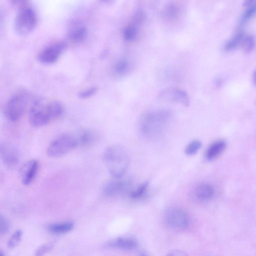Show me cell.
<instances>
[{
  "mask_svg": "<svg viewBox=\"0 0 256 256\" xmlns=\"http://www.w3.org/2000/svg\"><path fill=\"white\" fill-rule=\"evenodd\" d=\"M172 120V114L169 110H162L148 112L140 120V130L148 138L158 136L168 128Z\"/></svg>",
  "mask_w": 256,
  "mask_h": 256,
  "instance_id": "6da1fadb",
  "label": "cell"
},
{
  "mask_svg": "<svg viewBox=\"0 0 256 256\" xmlns=\"http://www.w3.org/2000/svg\"><path fill=\"white\" fill-rule=\"evenodd\" d=\"M104 161L110 174L116 178H121L126 172L130 158L128 152L123 146L114 144L104 152Z\"/></svg>",
  "mask_w": 256,
  "mask_h": 256,
  "instance_id": "7a4b0ae2",
  "label": "cell"
},
{
  "mask_svg": "<svg viewBox=\"0 0 256 256\" xmlns=\"http://www.w3.org/2000/svg\"><path fill=\"white\" fill-rule=\"evenodd\" d=\"M37 22L34 10L28 5L26 6L18 9L14 22L15 30L20 35H27L34 30Z\"/></svg>",
  "mask_w": 256,
  "mask_h": 256,
  "instance_id": "3957f363",
  "label": "cell"
},
{
  "mask_svg": "<svg viewBox=\"0 0 256 256\" xmlns=\"http://www.w3.org/2000/svg\"><path fill=\"white\" fill-rule=\"evenodd\" d=\"M76 138L68 134H62L56 138L48 146L47 155L52 158L64 156L78 146Z\"/></svg>",
  "mask_w": 256,
  "mask_h": 256,
  "instance_id": "277c9868",
  "label": "cell"
},
{
  "mask_svg": "<svg viewBox=\"0 0 256 256\" xmlns=\"http://www.w3.org/2000/svg\"><path fill=\"white\" fill-rule=\"evenodd\" d=\"M28 98V94L24 92L13 96L5 107L4 112L6 118L12 122L19 120L26 110Z\"/></svg>",
  "mask_w": 256,
  "mask_h": 256,
  "instance_id": "5b68a950",
  "label": "cell"
},
{
  "mask_svg": "<svg viewBox=\"0 0 256 256\" xmlns=\"http://www.w3.org/2000/svg\"><path fill=\"white\" fill-rule=\"evenodd\" d=\"M48 102L42 100H36L29 112V122L35 128H41L48 124L52 120L48 109Z\"/></svg>",
  "mask_w": 256,
  "mask_h": 256,
  "instance_id": "8992f818",
  "label": "cell"
},
{
  "mask_svg": "<svg viewBox=\"0 0 256 256\" xmlns=\"http://www.w3.org/2000/svg\"><path fill=\"white\" fill-rule=\"evenodd\" d=\"M164 219L168 226L176 230L186 228L190 224L187 213L183 209L176 206H172L166 210Z\"/></svg>",
  "mask_w": 256,
  "mask_h": 256,
  "instance_id": "52a82bcc",
  "label": "cell"
},
{
  "mask_svg": "<svg viewBox=\"0 0 256 256\" xmlns=\"http://www.w3.org/2000/svg\"><path fill=\"white\" fill-rule=\"evenodd\" d=\"M158 98L164 101L172 102L188 106L190 104V98L187 92L182 89L174 87H170L162 90Z\"/></svg>",
  "mask_w": 256,
  "mask_h": 256,
  "instance_id": "ba28073f",
  "label": "cell"
},
{
  "mask_svg": "<svg viewBox=\"0 0 256 256\" xmlns=\"http://www.w3.org/2000/svg\"><path fill=\"white\" fill-rule=\"evenodd\" d=\"M66 48L65 43L55 42L44 48L38 54V59L43 64H54L58 60Z\"/></svg>",
  "mask_w": 256,
  "mask_h": 256,
  "instance_id": "9c48e42d",
  "label": "cell"
},
{
  "mask_svg": "<svg viewBox=\"0 0 256 256\" xmlns=\"http://www.w3.org/2000/svg\"><path fill=\"white\" fill-rule=\"evenodd\" d=\"M114 178L104 184L102 187L104 193L109 196H116L126 194L129 189V182L120 178Z\"/></svg>",
  "mask_w": 256,
  "mask_h": 256,
  "instance_id": "30bf717a",
  "label": "cell"
},
{
  "mask_svg": "<svg viewBox=\"0 0 256 256\" xmlns=\"http://www.w3.org/2000/svg\"><path fill=\"white\" fill-rule=\"evenodd\" d=\"M39 163L36 160H30L23 164L20 170L22 183L28 185L34 179L38 170Z\"/></svg>",
  "mask_w": 256,
  "mask_h": 256,
  "instance_id": "8fae6325",
  "label": "cell"
},
{
  "mask_svg": "<svg viewBox=\"0 0 256 256\" xmlns=\"http://www.w3.org/2000/svg\"><path fill=\"white\" fill-rule=\"evenodd\" d=\"M0 156L4 163L8 168H14L18 163V154L10 144H3L0 145Z\"/></svg>",
  "mask_w": 256,
  "mask_h": 256,
  "instance_id": "7c38bea8",
  "label": "cell"
},
{
  "mask_svg": "<svg viewBox=\"0 0 256 256\" xmlns=\"http://www.w3.org/2000/svg\"><path fill=\"white\" fill-rule=\"evenodd\" d=\"M138 245V242L134 238L120 237L108 242L106 246L112 248L132 250L136 248Z\"/></svg>",
  "mask_w": 256,
  "mask_h": 256,
  "instance_id": "4fadbf2b",
  "label": "cell"
},
{
  "mask_svg": "<svg viewBox=\"0 0 256 256\" xmlns=\"http://www.w3.org/2000/svg\"><path fill=\"white\" fill-rule=\"evenodd\" d=\"M226 143L223 140H220L212 143L207 148L205 157L208 160H212L217 158L224 150Z\"/></svg>",
  "mask_w": 256,
  "mask_h": 256,
  "instance_id": "5bb4252c",
  "label": "cell"
},
{
  "mask_svg": "<svg viewBox=\"0 0 256 256\" xmlns=\"http://www.w3.org/2000/svg\"><path fill=\"white\" fill-rule=\"evenodd\" d=\"M74 224L71 222H56L49 224L47 229L50 233L55 234H61L70 231Z\"/></svg>",
  "mask_w": 256,
  "mask_h": 256,
  "instance_id": "9a60e30c",
  "label": "cell"
},
{
  "mask_svg": "<svg viewBox=\"0 0 256 256\" xmlns=\"http://www.w3.org/2000/svg\"><path fill=\"white\" fill-rule=\"evenodd\" d=\"M214 194V188L210 184L207 183L200 184L196 190V195L197 198L202 201L210 200Z\"/></svg>",
  "mask_w": 256,
  "mask_h": 256,
  "instance_id": "2e32d148",
  "label": "cell"
},
{
  "mask_svg": "<svg viewBox=\"0 0 256 256\" xmlns=\"http://www.w3.org/2000/svg\"><path fill=\"white\" fill-rule=\"evenodd\" d=\"M130 64L126 59L118 60L113 66L114 74L118 76H122L126 74L130 70Z\"/></svg>",
  "mask_w": 256,
  "mask_h": 256,
  "instance_id": "e0dca14e",
  "label": "cell"
},
{
  "mask_svg": "<svg viewBox=\"0 0 256 256\" xmlns=\"http://www.w3.org/2000/svg\"><path fill=\"white\" fill-rule=\"evenodd\" d=\"M96 138V135L93 132L90 130H83L79 134L76 138L78 144L86 146L92 144Z\"/></svg>",
  "mask_w": 256,
  "mask_h": 256,
  "instance_id": "ac0fdd59",
  "label": "cell"
},
{
  "mask_svg": "<svg viewBox=\"0 0 256 256\" xmlns=\"http://www.w3.org/2000/svg\"><path fill=\"white\" fill-rule=\"evenodd\" d=\"M244 37V32H239L226 44L224 50L227 52L235 50L242 43Z\"/></svg>",
  "mask_w": 256,
  "mask_h": 256,
  "instance_id": "d6986e66",
  "label": "cell"
},
{
  "mask_svg": "<svg viewBox=\"0 0 256 256\" xmlns=\"http://www.w3.org/2000/svg\"><path fill=\"white\" fill-rule=\"evenodd\" d=\"M86 36V30L82 26L76 28L70 34V39L73 42H78L83 40Z\"/></svg>",
  "mask_w": 256,
  "mask_h": 256,
  "instance_id": "ffe728a7",
  "label": "cell"
},
{
  "mask_svg": "<svg viewBox=\"0 0 256 256\" xmlns=\"http://www.w3.org/2000/svg\"><path fill=\"white\" fill-rule=\"evenodd\" d=\"M22 231L21 230H16L10 236L8 242V246L10 248H16L22 240Z\"/></svg>",
  "mask_w": 256,
  "mask_h": 256,
  "instance_id": "44dd1931",
  "label": "cell"
},
{
  "mask_svg": "<svg viewBox=\"0 0 256 256\" xmlns=\"http://www.w3.org/2000/svg\"><path fill=\"white\" fill-rule=\"evenodd\" d=\"M202 146V142L198 140L191 142L186 148L185 153L188 156L196 154Z\"/></svg>",
  "mask_w": 256,
  "mask_h": 256,
  "instance_id": "7402d4cb",
  "label": "cell"
},
{
  "mask_svg": "<svg viewBox=\"0 0 256 256\" xmlns=\"http://www.w3.org/2000/svg\"><path fill=\"white\" fill-rule=\"evenodd\" d=\"M148 182H145L130 192V197L135 200L140 198L146 193Z\"/></svg>",
  "mask_w": 256,
  "mask_h": 256,
  "instance_id": "603a6c76",
  "label": "cell"
},
{
  "mask_svg": "<svg viewBox=\"0 0 256 256\" xmlns=\"http://www.w3.org/2000/svg\"><path fill=\"white\" fill-rule=\"evenodd\" d=\"M138 31L136 27L133 25L127 26L124 30V37L126 40H135L137 36Z\"/></svg>",
  "mask_w": 256,
  "mask_h": 256,
  "instance_id": "cb8c5ba5",
  "label": "cell"
},
{
  "mask_svg": "<svg viewBox=\"0 0 256 256\" xmlns=\"http://www.w3.org/2000/svg\"><path fill=\"white\" fill-rule=\"evenodd\" d=\"M244 50L246 52H251L254 47V38L252 36L244 37L242 43Z\"/></svg>",
  "mask_w": 256,
  "mask_h": 256,
  "instance_id": "d4e9b609",
  "label": "cell"
},
{
  "mask_svg": "<svg viewBox=\"0 0 256 256\" xmlns=\"http://www.w3.org/2000/svg\"><path fill=\"white\" fill-rule=\"evenodd\" d=\"M54 244L52 242H48L40 246L36 251L35 255L43 256L50 251L53 248Z\"/></svg>",
  "mask_w": 256,
  "mask_h": 256,
  "instance_id": "484cf974",
  "label": "cell"
},
{
  "mask_svg": "<svg viewBox=\"0 0 256 256\" xmlns=\"http://www.w3.org/2000/svg\"><path fill=\"white\" fill-rule=\"evenodd\" d=\"M10 224L6 218L0 214V236L6 234L9 230Z\"/></svg>",
  "mask_w": 256,
  "mask_h": 256,
  "instance_id": "4316f807",
  "label": "cell"
},
{
  "mask_svg": "<svg viewBox=\"0 0 256 256\" xmlns=\"http://www.w3.org/2000/svg\"><path fill=\"white\" fill-rule=\"evenodd\" d=\"M97 92V88L95 86H92L87 88L81 91L78 96L81 98H86L94 96Z\"/></svg>",
  "mask_w": 256,
  "mask_h": 256,
  "instance_id": "83f0119b",
  "label": "cell"
},
{
  "mask_svg": "<svg viewBox=\"0 0 256 256\" xmlns=\"http://www.w3.org/2000/svg\"><path fill=\"white\" fill-rule=\"evenodd\" d=\"M256 10V6L255 4L252 5L250 6V7L247 9V10L245 12L244 16H242V22L244 23L246 22L248 20H249L255 13Z\"/></svg>",
  "mask_w": 256,
  "mask_h": 256,
  "instance_id": "f1b7e54d",
  "label": "cell"
},
{
  "mask_svg": "<svg viewBox=\"0 0 256 256\" xmlns=\"http://www.w3.org/2000/svg\"><path fill=\"white\" fill-rule=\"evenodd\" d=\"M11 4L18 8H21L26 6H28V0H10Z\"/></svg>",
  "mask_w": 256,
  "mask_h": 256,
  "instance_id": "f546056e",
  "label": "cell"
},
{
  "mask_svg": "<svg viewBox=\"0 0 256 256\" xmlns=\"http://www.w3.org/2000/svg\"><path fill=\"white\" fill-rule=\"evenodd\" d=\"M184 254L182 253V252H181L180 251H178V250L172 251V252H170V254H168V255H170V256H172V255L181 256V255H184Z\"/></svg>",
  "mask_w": 256,
  "mask_h": 256,
  "instance_id": "4dcf8cb0",
  "label": "cell"
},
{
  "mask_svg": "<svg viewBox=\"0 0 256 256\" xmlns=\"http://www.w3.org/2000/svg\"><path fill=\"white\" fill-rule=\"evenodd\" d=\"M254 0H245L244 2V6H250Z\"/></svg>",
  "mask_w": 256,
  "mask_h": 256,
  "instance_id": "1f68e13d",
  "label": "cell"
},
{
  "mask_svg": "<svg viewBox=\"0 0 256 256\" xmlns=\"http://www.w3.org/2000/svg\"><path fill=\"white\" fill-rule=\"evenodd\" d=\"M2 12H1V11H0V24L2 20Z\"/></svg>",
  "mask_w": 256,
  "mask_h": 256,
  "instance_id": "d6a6232c",
  "label": "cell"
},
{
  "mask_svg": "<svg viewBox=\"0 0 256 256\" xmlns=\"http://www.w3.org/2000/svg\"><path fill=\"white\" fill-rule=\"evenodd\" d=\"M4 254L3 252L0 250V256H4Z\"/></svg>",
  "mask_w": 256,
  "mask_h": 256,
  "instance_id": "836d02e7",
  "label": "cell"
}]
</instances>
